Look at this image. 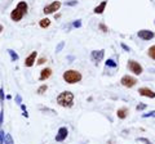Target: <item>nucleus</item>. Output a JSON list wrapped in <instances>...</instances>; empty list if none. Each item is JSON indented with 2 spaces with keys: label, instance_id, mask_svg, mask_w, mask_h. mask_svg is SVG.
I'll list each match as a JSON object with an SVG mask.
<instances>
[{
  "label": "nucleus",
  "instance_id": "obj_1",
  "mask_svg": "<svg viewBox=\"0 0 155 144\" xmlns=\"http://www.w3.org/2000/svg\"><path fill=\"white\" fill-rule=\"evenodd\" d=\"M27 9H29V5H27L26 1H19L17 4V7L12 10L10 13V19L14 22H18L23 18V16L27 13Z\"/></svg>",
  "mask_w": 155,
  "mask_h": 144
},
{
  "label": "nucleus",
  "instance_id": "obj_2",
  "mask_svg": "<svg viewBox=\"0 0 155 144\" xmlns=\"http://www.w3.org/2000/svg\"><path fill=\"white\" fill-rule=\"evenodd\" d=\"M74 101V94L71 91H62L57 96V103L61 107H71Z\"/></svg>",
  "mask_w": 155,
  "mask_h": 144
},
{
  "label": "nucleus",
  "instance_id": "obj_3",
  "mask_svg": "<svg viewBox=\"0 0 155 144\" xmlns=\"http://www.w3.org/2000/svg\"><path fill=\"white\" fill-rule=\"evenodd\" d=\"M63 80L67 84H76V82H79L82 80V73L75 70H69L63 72Z\"/></svg>",
  "mask_w": 155,
  "mask_h": 144
},
{
  "label": "nucleus",
  "instance_id": "obj_4",
  "mask_svg": "<svg viewBox=\"0 0 155 144\" xmlns=\"http://www.w3.org/2000/svg\"><path fill=\"white\" fill-rule=\"evenodd\" d=\"M128 68H129V71L131 72H133L134 75H141L142 73V67H141V65L138 62H136V60H129L128 62Z\"/></svg>",
  "mask_w": 155,
  "mask_h": 144
},
{
  "label": "nucleus",
  "instance_id": "obj_5",
  "mask_svg": "<svg viewBox=\"0 0 155 144\" xmlns=\"http://www.w3.org/2000/svg\"><path fill=\"white\" fill-rule=\"evenodd\" d=\"M120 82H121V85L123 86H126V88H133L136 84H137V80L134 79V77H132V76H123L121 77V80H120Z\"/></svg>",
  "mask_w": 155,
  "mask_h": 144
},
{
  "label": "nucleus",
  "instance_id": "obj_6",
  "mask_svg": "<svg viewBox=\"0 0 155 144\" xmlns=\"http://www.w3.org/2000/svg\"><path fill=\"white\" fill-rule=\"evenodd\" d=\"M60 8H61V1H53V3H51L49 5H47V7L44 8L43 12L45 13V14H52V13L57 12Z\"/></svg>",
  "mask_w": 155,
  "mask_h": 144
},
{
  "label": "nucleus",
  "instance_id": "obj_7",
  "mask_svg": "<svg viewBox=\"0 0 155 144\" xmlns=\"http://www.w3.org/2000/svg\"><path fill=\"white\" fill-rule=\"evenodd\" d=\"M138 37L140 39H142V40H151V39L154 37V32L153 31H150V30H140V31H138Z\"/></svg>",
  "mask_w": 155,
  "mask_h": 144
},
{
  "label": "nucleus",
  "instance_id": "obj_8",
  "mask_svg": "<svg viewBox=\"0 0 155 144\" xmlns=\"http://www.w3.org/2000/svg\"><path fill=\"white\" fill-rule=\"evenodd\" d=\"M104 55H105V50H93L92 54H91V58H92V60L97 65V63H99L104 59Z\"/></svg>",
  "mask_w": 155,
  "mask_h": 144
},
{
  "label": "nucleus",
  "instance_id": "obj_9",
  "mask_svg": "<svg viewBox=\"0 0 155 144\" xmlns=\"http://www.w3.org/2000/svg\"><path fill=\"white\" fill-rule=\"evenodd\" d=\"M67 134H69V130L67 127H60V130H58L57 132V137H56V140L57 142H63V140L67 138Z\"/></svg>",
  "mask_w": 155,
  "mask_h": 144
},
{
  "label": "nucleus",
  "instance_id": "obj_10",
  "mask_svg": "<svg viewBox=\"0 0 155 144\" xmlns=\"http://www.w3.org/2000/svg\"><path fill=\"white\" fill-rule=\"evenodd\" d=\"M138 93H140V95L146 96V98H151V99L155 98V93L151 89H149V88H140Z\"/></svg>",
  "mask_w": 155,
  "mask_h": 144
},
{
  "label": "nucleus",
  "instance_id": "obj_11",
  "mask_svg": "<svg viewBox=\"0 0 155 144\" xmlns=\"http://www.w3.org/2000/svg\"><path fill=\"white\" fill-rule=\"evenodd\" d=\"M35 60H36V52H32V53L26 58V60H25V66H26V67H32Z\"/></svg>",
  "mask_w": 155,
  "mask_h": 144
},
{
  "label": "nucleus",
  "instance_id": "obj_12",
  "mask_svg": "<svg viewBox=\"0 0 155 144\" xmlns=\"http://www.w3.org/2000/svg\"><path fill=\"white\" fill-rule=\"evenodd\" d=\"M51 75H52V70H51V68H44V70H41L40 77H39V79H40L41 81H44V80L49 79V77H51Z\"/></svg>",
  "mask_w": 155,
  "mask_h": 144
},
{
  "label": "nucleus",
  "instance_id": "obj_13",
  "mask_svg": "<svg viewBox=\"0 0 155 144\" xmlns=\"http://www.w3.org/2000/svg\"><path fill=\"white\" fill-rule=\"evenodd\" d=\"M106 5H107V1L106 0H104V1L101 3V4H98L97 7L93 9V12L96 13V14H101V13H104V10H105V8H106Z\"/></svg>",
  "mask_w": 155,
  "mask_h": 144
},
{
  "label": "nucleus",
  "instance_id": "obj_14",
  "mask_svg": "<svg viewBox=\"0 0 155 144\" xmlns=\"http://www.w3.org/2000/svg\"><path fill=\"white\" fill-rule=\"evenodd\" d=\"M116 115H118V117L120 118V120H124V118L127 117V115H128V108H126V107L119 108L118 112H116Z\"/></svg>",
  "mask_w": 155,
  "mask_h": 144
},
{
  "label": "nucleus",
  "instance_id": "obj_15",
  "mask_svg": "<svg viewBox=\"0 0 155 144\" xmlns=\"http://www.w3.org/2000/svg\"><path fill=\"white\" fill-rule=\"evenodd\" d=\"M39 24H40L41 29H47V27H49V24H51V21H49L48 18H43V19H40Z\"/></svg>",
  "mask_w": 155,
  "mask_h": 144
},
{
  "label": "nucleus",
  "instance_id": "obj_16",
  "mask_svg": "<svg viewBox=\"0 0 155 144\" xmlns=\"http://www.w3.org/2000/svg\"><path fill=\"white\" fill-rule=\"evenodd\" d=\"M4 144H14L13 142V138L10 134H5L4 135Z\"/></svg>",
  "mask_w": 155,
  "mask_h": 144
},
{
  "label": "nucleus",
  "instance_id": "obj_17",
  "mask_svg": "<svg viewBox=\"0 0 155 144\" xmlns=\"http://www.w3.org/2000/svg\"><path fill=\"white\" fill-rule=\"evenodd\" d=\"M147 54H149V57H151V58H153V59H155V45L150 46V49H149Z\"/></svg>",
  "mask_w": 155,
  "mask_h": 144
},
{
  "label": "nucleus",
  "instance_id": "obj_18",
  "mask_svg": "<svg viewBox=\"0 0 155 144\" xmlns=\"http://www.w3.org/2000/svg\"><path fill=\"white\" fill-rule=\"evenodd\" d=\"M8 53H9V55H10V58H12V60L14 62V60H17L18 59V55L14 53V52L12 50V49H8Z\"/></svg>",
  "mask_w": 155,
  "mask_h": 144
},
{
  "label": "nucleus",
  "instance_id": "obj_19",
  "mask_svg": "<svg viewBox=\"0 0 155 144\" xmlns=\"http://www.w3.org/2000/svg\"><path fill=\"white\" fill-rule=\"evenodd\" d=\"M106 66L107 67H116V63L112 59H107L106 60Z\"/></svg>",
  "mask_w": 155,
  "mask_h": 144
},
{
  "label": "nucleus",
  "instance_id": "obj_20",
  "mask_svg": "<svg viewBox=\"0 0 155 144\" xmlns=\"http://www.w3.org/2000/svg\"><path fill=\"white\" fill-rule=\"evenodd\" d=\"M47 89H48V86H47V85H41V86L38 89V94H43L44 91H47Z\"/></svg>",
  "mask_w": 155,
  "mask_h": 144
},
{
  "label": "nucleus",
  "instance_id": "obj_21",
  "mask_svg": "<svg viewBox=\"0 0 155 144\" xmlns=\"http://www.w3.org/2000/svg\"><path fill=\"white\" fill-rule=\"evenodd\" d=\"M146 108V104H143V103H140V104H137V107H136V109L137 111H143Z\"/></svg>",
  "mask_w": 155,
  "mask_h": 144
},
{
  "label": "nucleus",
  "instance_id": "obj_22",
  "mask_svg": "<svg viewBox=\"0 0 155 144\" xmlns=\"http://www.w3.org/2000/svg\"><path fill=\"white\" fill-rule=\"evenodd\" d=\"M142 117H155V111H151L150 113H145V115H142Z\"/></svg>",
  "mask_w": 155,
  "mask_h": 144
},
{
  "label": "nucleus",
  "instance_id": "obj_23",
  "mask_svg": "<svg viewBox=\"0 0 155 144\" xmlns=\"http://www.w3.org/2000/svg\"><path fill=\"white\" fill-rule=\"evenodd\" d=\"M137 142H142V143H146V144H151V143H150V140L145 139V138H138Z\"/></svg>",
  "mask_w": 155,
  "mask_h": 144
},
{
  "label": "nucleus",
  "instance_id": "obj_24",
  "mask_svg": "<svg viewBox=\"0 0 155 144\" xmlns=\"http://www.w3.org/2000/svg\"><path fill=\"white\" fill-rule=\"evenodd\" d=\"M4 143V131L3 130H0V144Z\"/></svg>",
  "mask_w": 155,
  "mask_h": 144
},
{
  "label": "nucleus",
  "instance_id": "obj_25",
  "mask_svg": "<svg viewBox=\"0 0 155 144\" xmlns=\"http://www.w3.org/2000/svg\"><path fill=\"white\" fill-rule=\"evenodd\" d=\"M99 29H101V30H102V31H104V32H107V31H109V30H107V27L105 26L104 23H101V24H99Z\"/></svg>",
  "mask_w": 155,
  "mask_h": 144
},
{
  "label": "nucleus",
  "instance_id": "obj_26",
  "mask_svg": "<svg viewBox=\"0 0 155 144\" xmlns=\"http://www.w3.org/2000/svg\"><path fill=\"white\" fill-rule=\"evenodd\" d=\"M63 45H65V43H63V41H61V43H60V45L57 46V49H56V50H57V52H61V49L63 48Z\"/></svg>",
  "mask_w": 155,
  "mask_h": 144
},
{
  "label": "nucleus",
  "instance_id": "obj_27",
  "mask_svg": "<svg viewBox=\"0 0 155 144\" xmlns=\"http://www.w3.org/2000/svg\"><path fill=\"white\" fill-rule=\"evenodd\" d=\"M80 26H82V22H80V21L74 22V27H80Z\"/></svg>",
  "mask_w": 155,
  "mask_h": 144
},
{
  "label": "nucleus",
  "instance_id": "obj_28",
  "mask_svg": "<svg viewBox=\"0 0 155 144\" xmlns=\"http://www.w3.org/2000/svg\"><path fill=\"white\" fill-rule=\"evenodd\" d=\"M43 63H45V58H40L38 60V65H43Z\"/></svg>",
  "mask_w": 155,
  "mask_h": 144
},
{
  "label": "nucleus",
  "instance_id": "obj_29",
  "mask_svg": "<svg viewBox=\"0 0 155 144\" xmlns=\"http://www.w3.org/2000/svg\"><path fill=\"white\" fill-rule=\"evenodd\" d=\"M0 99H4V91H3V89H0Z\"/></svg>",
  "mask_w": 155,
  "mask_h": 144
},
{
  "label": "nucleus",
  "instance_id": "obj_30",
  "mask_svg": "<svg viewBox=\"0 0 155 144\" xmlns=\"http://www.w3.org/2000/svg\"><path fill=\"white\" fill-rule=\"evenodd\" d=\"M78 1H69V3H66V5H75Z\"/></svg>",
  "mask_w": 155,
  "mask_h": 144
},
{
  "label": "nucleus",
  "instance_id": "obj_31",
  "mask_svg": "<svg viewBox=\"0 0 155 144\" xmlns=\"http://www.w3.org/2000/svg\"><path fill=\"white\" fill-rule=\"evenodd\" d=\"M121 48H123V49H126V50H128V52H129V48L126 45V44H121Z\"/></svg>",
  "mask_w": 155,
  "mask_h": 144
},
{
  "label": "nucleus",
  "instance_id": "obj_32",
  "mask_svg": "<svg viewBox=\"0 0 155 144\" xmlns=\"http://www.w3.org/2000/svg\"><path fill=\"white\" fill-rule=\"evenodd\" d=\"M17 102H18V103H21V96H19V95L17 96Z\"/></svg>",
  "mask_w": 155,
  "mask_h": 144
}]
</instances>
